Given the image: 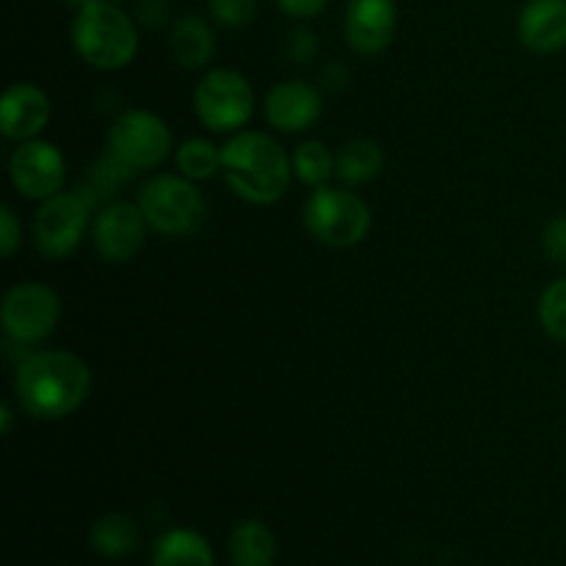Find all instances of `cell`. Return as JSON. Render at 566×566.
I'll return each instance as SVG.
<instances>
[{
	"label": "cell",
	"mask_w": 566,
	"mask_h": 566,
	"mask_svg": "<svg viewBox=\"0 0 566 566\" xmlns=\"http://www.w3.org/2000/svg\"><path fill=\"white\" fill-rule=\"evenodd\" d=\"M370 208L348 188L321 186L304 202V227L318 243L332 249H352L368 238Z\"/></svg>",
	"instance_id": "obj_5"
},
{
	"label": "cell",
	"mask_w": 566,
	"mask_h": 566,
	"mask_svg": "<svg viewBox=\"0 0 566 566\" xmlns=\"http://www.w3.org/2000/svg\"><path fill=\"white\" fill-rule=\"evenodd\" d=\"M539 324L547 337L566 343V280L545 287L539 298Z\"/></svg>",
	"instance_id": "obj_23"
},
{
	"label": "cell",
	"mask_w": 566,
	"mask_h": 566,
	"mask_svg": "<svg viewBox=\"0 0 566 566\" xmlns=\"http://www.w3.org/2000/svg\"><path fill=\"white\" fill-rule=\"evenodd\" d=\"M50 122V97L33 83H14L0 99V133L9 142H31Z\"/></svg>",
	"instance_id": "obj_14"
},
{
	"label": "cell",
	"mask_w": 566,
	"mask_h": 566,
	"mask_svg": "<svg viewBox=\"0 0 566 566\" xmlns=\"http://www.w3.org/2000/svg\"><path fill=\"white\" fill-rule=\"evenodd\" d=\"M291 55L296 61H310L315 55V33L313 31H296L291 39Z\"/></svg>",
	"instance_id": "obj_28"
},
{
	"label": "cell",
	"mask_w": 566,
	"mask_h": 566,
	"mask_svg": "<svg viewBox=\"0 0 566 566\" xmlns=\"http://www.w3.org/2000/svg\"><path fill=\"white\" fill-rule=\"evenodd\" d=\"M293 160V177L304 186H329L332 175H337V155L324 142H304L298 144L296 153L291 155Z\"/></svg>",
	"instance_id": "obj_21"
},
{
	"label": "cell",
	"mask_w": 566,
	"mask_h": 566,
	"mask_svg": "<svg viewBox=\"0 0 566 566\" xmlns=\"http://www.w3.org/2000/svg\"><path fill=\"white\" fill-rule=\"evenodd\" d=\"M138 208L147 216L149 230L166 238H186L202 227L208 202L197 182L177 175H155L138 193Z\"/></svg>",
	"instance_id": "obj_4"
},
{
	"label": "cell",
	"mask_w": 566,
	"mask_h": 566,
	"mask_svg": "<svg viewBox=\"0 0 566 566\" xmlns=\"http://www.w3.org/2000/svg\"><path fill=\"white\" fill-rule=\"evenodd\" d=\"M213 547L191 528H171L155 542L153 566H213Z\"/></svg>",
	"instance_id": "obj_17"
},
{
	"label": "cell",
	"mask_w": 566,
	"mask_h": 566,
	"mask_svg": "<svg viewBox=\"0 0 566 566\" xmlns=\"http://www.w3.org/2000/svg\"><path fill=\"white\" fill-rule=\"evenodd\" d=\"M276 6H280L287 17L310 20V17H318L321 11L329 6V0H276Z\"/></svg>",
	"instance_id": "obj_27"
},
{
	"label": "cell",
	"mask_w": 566,
	"mask_h": 566,
	"mask_svg": "<svg viewBox=\"0 0 566 566\" xmlns=\"http://www.w3.org/2000/svg\"><path fill=\"white\" fill-rule=\"evenodd\" d=\"M343 28H346V42L354 53H385L398 31L396 0H348Z\"/></svg>",
	"instance_id": "obj_12"
},
{
	"label": "cell",
	"mask_w": 566,
	"mask_h": 566,
	"mask_svg": "<svg viewBox=\"0 0 566 566\" xmlns=\"http://www.w3.org/2000/svg\"><path fill=\"white\" fill-rule=\"evenodd\" d=\"M9 177L11 186H14L22 197L44 202V199L64 191L66 160L53 142L31 138V142H22L20 147L11 153Z\"/></svg>",
	"instance_id": "obj_10"
},
{
	"label": "cell",
	"mask_w": 566,
	"mask_h": 566,
	"mask_svg": "<svg viewBox=\"0 0 566 566\" xmlns=\"http://www.w3.org/2000/svg\"><path fill=\"white\" fill-rule=\"evenodd\" d=\"M138 20H142L144 25H149V28L164 25V22H166V3H164V0H144V3L138 6Z\"/></svg>",
	"instance_id": "obj_29"
},
{
	"label": "cell",
	"mask_w": 566,
	"mask_h": 566,
	"mask_svg": "<svg viewBox=\"0 0 566 566\" xmlns=\"http://www.w3.org/2000/svg\"><path fill=\"white\" fill-rule=\"evenodd\" d=\"M221 175L249 205H274L293 182V160L280 142L260 130H241L221 147Z\"/></svg>",
	"instance_id": "obj_2"
},
{
	"label": "cell",
	"mask_w": 566,
	"mask_h": 566,
	"mask_svg": "<svg viewBox=\"0 0 566 566\" xmlns=\"http://www.w3.org/2000/svg\"><path fill=\"white\" fill-rule=\"evenodd\" d=\"M385 169V153L370 138H354L343 144L337 153V177L348 186H363V182L376 180Z\"/></svg>",
	"instance_id": "obj_19"
},
{
	"label": "cell",
	"mask_w": 566,
	"mask_h": 566,
	"mask_svg": "<svg viewBox=\"0 0 566 566\" xmlns=\"http://www.w3.org/2000/svg\"><path fill=\"white\" fill-rule=\"evenodd\" d=\"M14 396L25 415L61 420L92 396V370L72 352H33L17 365Z\"/></svg>",
	"instance_id": "obj_1"
},
{
	"label": "cell",
	"mask_w": 566,
	"mask_h": 566,
	"mask_svg": "<svg viewBox=\"0 0 566 566\" xmlns=\"http://www.w3.org/2000/svg\"><path fill=\"white\" fill-rule=\"evenodd\" d=\"M66 3H72V6H75V9H83V6H88V3H92V0H66Z\"/></svg>",
	"instance_id": "obj_31"
},
{
	"label": "cell",
	"mask_w": 566,
	"mask_h": 566,
	"mask_svg": "<svg viewBox=\"0 0 566 566\" xmlns=\"http://www.w3.org/2000/svg\"><path fill=\"white\" fill-rule=\"evenodd\" d=\"M542 249H545L547 260L566 269V216H556L545 224L542 232Z\"/></svg>",
	"instance_id": "obj_25"
},
{
	"label": "cell",
	"mask_w": 566,
	"mask_h": 566,
	"mask_svg": "<svg viewBox=\"0 0 566 566\" xmlns=\"http://www.w3.org/2000/svg\"><path fill=\"white\" fill-rule=\"evenodd\" d=\"M92 205L83 193H55L44 199L33 219V243L50 260H64L83 243Z\"/></svg>",
	"instance_id": "obj_9"
},
{
	"label": "cell",
	"mask_w": 566,
	"mask_h": 566,
	"mask_svg": "<svg viewBox=\"0 0 566 566\" xmlns=\"http://www.w3.org/2000/svg\"><path fill=\"white\" fill-rule=\"evenodd\" d=\"M11 431V409L3 407V434H9Z\"/></svg>",
	"instance_id": "obj_30"
},
{
	"label": "cell",
	"mask_w": 566,
	"mask_h": 566,
	"mask_svg": "<svg viewBox=\"0 0 566 566\" xmlns=\"http://www.w3.org/2000/svg\"><path fill=\"white\" fill-rule=\"evenodd\" d=\"M210 14L224 28H243L254 20L258 0H208Z\"/></svg>",
	"instance_id": "obj_24"
},
{
	"label": "cell",
	"mask_w": 566,
	"mask_h": 566,
	"mask_svg": "<svg viewBox=\"0 0 566 566\" xmlns=\"http://www.w3.org/2000/svg\"><path fill=\"white\" fill-rule=\"evenodd\" d=\"M276 539L263 520H243L230 534L232 566H274Z\"/></svg>",
	"instance_id": "obj_18"
},
{
	"label": "cell",
	"mask_w": 566,
	"mask_h": 566,
	"mask_svg": "<svg viewBox=\"0 0 566 566\" xmlns=\"http://www.w3.org/2000/svg\"><path fill=\"white\" fill-rule=\"evenodd\" d=\"M108 153L130 171H147L171 155V130L153 111H125L111 125Z\"/></svg>",
	"instance_id": "obj_8"
},
{
	"label": "cell",
	"mask_w": 566,
	"mask_h": 566,
	"mask_svg": "<svg viewBox=\"0 0 566 566\" xmlns=\"http://www.w3.org/2000/svg\"><path fill=\"white\" fill-rule=\"evenodd\" d=\"M147 216L138 202H108L92 221L94 249L108 263H130L147 241Z\"/></svg>",
	"instance_id": "obj_11"
},
{
	"label": "cell",
	"mask_w": 566,
	"mask_h": 566,
	"mask_svg": "<svg viewBox=\"0 0 566 566\" xmlns=\"http://www.w3.org/2000/svg\"><path fill=\"white\" fill-rule=\"evenodd\" d=\"M175 160L177 171L182 177H188L193 182H202L221 171V147H216L208 138H188V142H182L177 147Z\"/></svg>",
	"instance_id": "obj_22"
},
{
	"label": "cell",
	"mask_w": 566,
	"mask_h": 566,
	"mask_svg": "<svg viewBox=\"0 0 566 566\" xmlns=\"http://www.w3.org/2000/svg\"><path fill=\"white\" fill-rule=\"evenodd\" d=\"M92 547L105 558H125L127 553L136 551L138 545V528L130 517L119 512L103 514L99 520H94L92 525Z\"/></svg>",
	"instance_id": "obj_20"
},
{
	"label": "cell",
	"mask_w": 566,
	"mask_h": 566,
	"mask_svg": "<svg viewBox=\"0 0 566 566\" xmlns=\"http://www.w3.org/2000/svg\"><path fill=\"white\" fill-rule=\"evenodd\" d=\"M193 111L213 133H241L254 114L252 83L235 70H210L193 92Z\"/></svg>",
	"instance_id": "obj_7"
},
{
	"label": "cell",
	"mask_w": 566,
	"mask_h": 566,
	"mask_svg": "<svg viewBox=\"0 0 566 566\" xmlns=\"http://www.w3.org/2000/svg\"><path fill=\"white\" fill-rule=\"evenodd\" d=\"M520 42L531 53L551 55L566 48V0H528L517 20Z\"/></svg>",
	"instance_id": "obj_15"
},
{
	"label": "cell",
	"mask_w": 566,
	"mask_h": 566,
	"mask_svg": "<svg viewBox=\"0 0 566 566\" xmlns=\"http://www.w3.org/2000/svg\"><path fill=\"white\" fill-rule=\"evenodd\" d=\"M114 3H116V0H114Z\"/></svg>",
	"instance_id": "obj_32"
},
{
	"label": "cell",
	"mask_w": 566,
	"mask_h": 566,
	"mask_svg": "<svg viewBox=\"0 0 566 566\" xmlns=\"http://www.w3.org/2000/svg\"><path fill=\"white\" fill-rule=\"evenodd\" d=\"M61 321V298L42 282H17L0 304L3 335L17 346H36L48 340Z\"/></svg>",
	"instance_id": "obj_6"
},
{
	"label": "cell",
	"mask_w": 566,
	"mask_h": 566,
	"mask_svg": "<svg viewBox=\"0 0 566 566\" xmlns=\"http://www.w3.org/2000/svg\"><path fill=\"white\" fill-rule=\"evenodd\" d=\"M171 55L180 66L186 70H202L210 64L216 53V36L210 31L208 22L197 14L180 17V20L171 25Z\"/></svg>",
	"instance_id": "obj_16"
},
{
	"label": "cell",
	"mask_w": 566,
	"mask_h": 566,
	"mask_svg": "<svg viewBox=\"0 0 566 566\" xmlns=\"http://www.w3.org/2000/svg\"><path fill=\"white\" fill-rule=\"evenodd\" d=\"M20 243H22L20 219H17V213L11 208H3L0 210V254H3V258H11Z\"/></svg>",
	"instance_id": "obj_26"
},
{
	"label": "cell",
	"mask_w": 566,
	"mask_h": 566,
	"mask_svg": "<svg viewBox=\"0 0 566 566\" xmlns=\"http://www.w3.org/2000/svg\"><path fill=\"white\" fill-rule=\"evenodd\" d=\"M265 122L280 133H304L324 111L321 92L307 81H282L265 94Z\"/></svg>",
	"instance_id": "obj_13"
},
{
	"label": "cell",
	"mask_w": 566,
	"mask_h": 566,
	"mask_svg": "<svg viewBox=\"0 0 566 566\" xmlns=\"http://www.w3.org/2000/svg\"><path fill=\"white\" fill-rule=\"evenodd\" d=\"M72 48L94 70H125L138 53L136 22L114 0H92L72 20Z\"/></svg>",
	"instance_id": "obj_3"
}]
</instances>
